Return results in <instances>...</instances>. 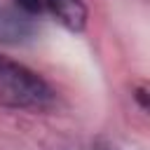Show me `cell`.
Listing matches in <instances>:
<instances>
[{
	"label": "cell",
	"instance_id": "obj_1",
	"mask_svg": "<svg viewBox=\"0 0 150 150\" xmlns=\"http://www.w3.org/2000/svg\"><path fill=\"white\" fill-rule=\"evenodd\" d=\"M54 98L52 87L28 66L0 56V101L19 108H45Z\"/></svg>",
	"mask_w": 150,
	"mask_h": 150
},
{
	"label": "cell",
	"instance_id": "obj_2",
	"mask_svg": "<svg viewBox=\"0 0 150 150\" xmlns=\"http://www.w3.org/2000/svg\"><path fill=\"white\" fill-rule=\"evenodd\" d=\"M38 26L30 14L19 9L16 5H2L0 7V42L2 45H26L35 38Z\"/></svg>",
	"mask_w": 150,
	"mask_h": 150
},
{
	"label": "cell",
	"instance_id": "obj_3",
	"mask_svg": "<svg viewBox=\"0 0 150 150\" xmlns=\"http://www.w3.org/2000/svg\"><path fill=\"white\" fill-rule=\"evenodd\" d=\"M45 9H49L68 30H82L87 23L84 0H42Z\"/></svg>",
	"mask_w": 150,
	"mask_h": 150
},
{
	"label": "cell",
	"instance_id": "obj_4",
	"mask_svg": "<svg viewBox=\"0 0 150 150\" xmlns=\"http://www.w3.org/2000/svg\"><path fill=\"white\" fill-rule=\"evenodd\" d=\"M14 5L19 9H23L26 14H30V16H35V14H40L45 9V2L42 0H14Z\"/></svg>",
	"mask_w": 150,
	"mask_h": 150
}]
</instances>
